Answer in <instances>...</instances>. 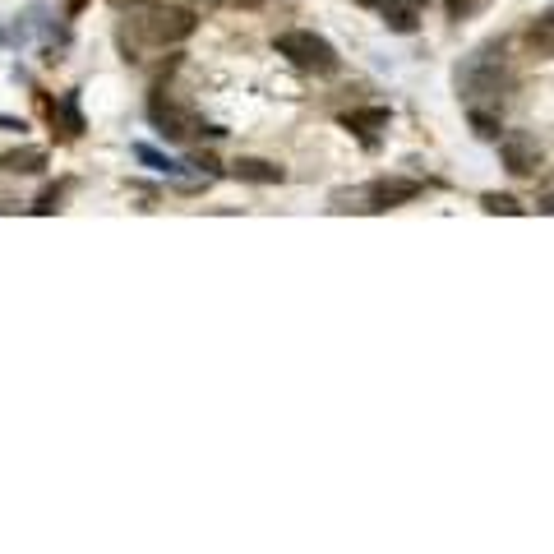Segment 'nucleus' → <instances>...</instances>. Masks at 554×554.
Returning <instances> with one entry per match:
<instances>
[{
	"instance_id": "9b49d317",
	"label": "nucleus",
	"mask_w": 554,
	"mask_h": 554,
	"mask_svg": "<svg viewBox=\"0 0 554 554\" xmlns=\"http://www.w3.org/2000/svg\"><path fill=\"white\" fill-rule=\"evenodd\" d=\"M51 125H65V134H79L84 130V116H79V107H74V97H65L61 107H51Z\"/></svg>"
},
{
	"instance_id": "f03ea898",
	"label": "nucleus",
	"mask_w": 554,
	"mask_h": 554,
	"mask_svg": "<svg viewBox=\"0 0 554 554\" xmlns=\"http://www.w3.org/2000/svg\"><path fill=\"white\" fill-rule=\"evenodd\" d=\"M130 28L139 42H148V47H171V42H185V37L199 28V19H194L185 5L148 0V5H139V10L130 14Z\"/></svg>"
},
{
	"instance_id": "aec40b11",
	"label": "nucleus",
	"mask_w": 554,
	"mask_h": 554,
	"mask_svg": "<svg viewBox=\"0 0 554 554\" xmlns=\"http://www.w3.org/2000/svg\"><path fill=\"white\" fill-rule=\"evenodd\" d=\"M361 5H374V0H361Z\"/></svg>"
},
{
	"instance_id": "f3484780",
	"label": "nucleus",
	"mask_w": 554,
	"mask_h": 554,
	"mask_svg": "<svg viewBox=\"0 0 554 554\" xmlns=\"http://www.w3.org/2000/svg\"><path fill=\"white\" fill-rule=\"evenodd\" d=\"M231 5H241V10H259V5H268V0H231Z\"/></svg>"
},
{
	"instance_id": "7ed1b4c3",
	"label": "nucleus",
	"mask_w": 554,
	"mask_h": 554,
	"mask_svg": "<svg viewBox=\"0 0 554 554\" xmlns=\"http://www.w3.org/2000/svg\"><path fill=\"white\" fill-rule=\"evenodd\" d=\"M273 47H277V56H287V61L305 74H338V65H342L333 42L310 33V28H287V33H277Z\"/></svg>"
},
{
	"instance_id": "0eeeda50",
	"label": "nucleus",
	"mask_w": 554,
	"mask_h": 554,
	"mask_svg": "<svg viewBox=\"0 0 554 554\" xmlns=\"http://www.w3.org/2000/svg\"><path fill=\"white\" fill-rule=\"evenodd\" d=\"M379 5H384V24L393 28V33H416L421 10L430 5V0H379Z\"/></svg>"
},
{
	"instance_id": "f8f14e48",
	"label": "nucleus",
	"mask_w": 554,
	"mask_h": 554,
	"mask_svg": "<svg viewBox=\"0 0 554 554\" xmlns=\"http://www.w3.org/2000/svg\"><path fill=\"white\" fill-rule=\"evenodd\" d=\"M481 208L485 213H508V217H522L527 213V204H518V199H513V194H481Z\"/></svg>"
},
{
	"instance_id": "4468645a",
	"label": "nucleus",
	"mask_w": 554,
	"mask_h": 554,
	"mask_svg": "<svg viewBox=\"0 0 554 554\" xmlns=\"http://www.w3.org/2000/svg\"><path fill=\"white\" fill-rule=\"evenodd\" d=\"M65 194H70V181H65V185H51V190H42V199H37V204H33V213H37V217L56 213V208L65 204Z\"/></svg>"
},
{
	"instance_id": "6ab92c4d",
	"label": "nucleus",
	"mask_w": 554,
	"mask_h": 554,
	"mask_svg": "<svg viewBox=\"0 0 554 554\" xmlns=\"http://www.w3.org/2000/svg\"><path fill=\"white\" fill-rule=\"evenodd\" d=\"M204 5H222V0H204Z\"/></svg>"
},
{
	"instance_id": "39448f33",
	"label": "nucleus",
	"mask_w": 554,
	"mask_h": 554,
	"mask_svg": "<svg viewBox=\"0 0 554 554\" xmlns=\"http://www.w3.org/2000/svg\"><path fill=\"white\" fill-rule=\"evenodd\" d=\"M499 157H504V167L513 171V176H536V167H541V144L522 130H508V134H499Z\"/></svg>"
},
{
	"instance_id": "6e6552de",
	"label": "nucleus",
	"mask_w": 554,
	"mask_h": 554,
	"mask_svg": "<svg viewBox=\"0 0 554 554\" xmlns=\"http://www.w3.org/2000/svg\"><path fill=\"white\" fill-rule=\"evenodd\" d=\"M231 176H236V181H250V185H277L282 181V167H273L264 157H236V162H231Z\"/></svg>"
},
{
	"instance_id": "2eb2a0df",
	"label": "nucleus",
	"mask_w": 554,
	"mask_h": 554,
	"mask_svg": "<svg viewBox=\"0 0 554 554\" xmlns=\"http://www.w3.org/2000/svg\"><path fill=\"white\" fill-rule=\"evenodd\" d=\"M485 5H490V0H448V19H476V14L485 10Z\"/></svg>"
},
{
	"instance_id": "20e7f679",
	"label": "nucleus",
	"mask_w": 554,
	"mask_h": 554,
	"mask_svg": "<svg viewBox=\"0 0 554 554\" xmlns=\"http://www.w3.org/2000/svg\"><path fill=\"white\" fill-rule=\"evenodd\" d=\"M148 121H153L157 134H162V139H171V144H185V139H194V134H213V139L222 134V130H213V125H199V116H194V111H185L162 84H157L153 97H148Z\"/></svg>"
},
{
	"instance_id": "1a4fd4ad",
	"label": "nucleus",
	"mask_w": 554,
	"mask_h": 554,
	"mask_svg": "<svg viewBox=\"0 0 554 554\" xmlns=\"http://www.w3.org/2000/svg\"><path fill=\"white\" fill-rule=\"evenodd\" d=\"M388 121H393V111H388V107H361V111H347V116H342V125H347V130H356V134L384 130Z\"/></svg>"
},
{
	"instance_id": "ddd939ff",
	"label": "nucleus",
	"mask_w": 554,
	"mask_h": 554,
	"mask_svg": "<svg viewBox=\"0 0 554 554\" xmlns=\"http://www.w3.org/2000/svg\"><path fill=\"white\" fill-rule=\"evenodd\" d=\"M471 125H476V134L481 139H499V111H485V107H467Z\"/></svg>"
},
{
	"instance_id": "9d476101",
	"label": "nucleus",
	"mask_w": 554,
	"mask_h": 554,
	"mask_svg": "<svg viewBox=\"0 0 554 554\" xmlns=\"http://www.w3.org/2000/svg\"><path fill=\"white\" fill-rule=\"evenodd\" d=\"M47 167V153L42 148H19V153L0 157V171H19V176H33V171Z\"/></svg>"
},
{
	"instance_id": "423d86ee",
	"label": "nucleus",
	"mask_w": 554,
	"mask_h": 554,
	"mask_svg": "<svg viewBox=\"0 0 554 554\" xmlns=\"http://www.w3.org/2000/svg\"><path fill=\"white\" fill-rule=\"evenodd\" d=\"M421 190H425L421 181H402V176H393V181H370L361 190V199H365L361 208H370V213H384V208H398V204L421 199Z\"/></svg>"
},
{
	"instance_id": "a211bd4d",
	"label": "nucleus",
	"mask_w": 554,
	"mask_h": 554,
	"mask_svg": "<svg viewBox=\"0 0 554 554\" xmlns=\"http://www.w3.org/2000/svg\"><path fill=\"white\" fill-rule=\"evenodd\" d=\"M541 24H545V28H550V33H554V10H550V14H545V19H541Z\"/></svg>"
},
{
	"instance_id": "f257e3e1",
	"label": "nucleus",
	"mask_w": 554,
	"mask_h": 554,
	"mask_svg": "<svg viewBox=\"0 0 554 554\" xmlns=\"http://www.w3.org/2000/svg\"><path fill=\"white\" fill-rule=\"evenodd\" d=\"M458 93L467 97V107H485L490 102L499 111L508 97L518 93V74H513V65L499 51H476L458 70Z\"/></svg>"
},
{
	"instance_id": "dca6fc26",
	"label": "nucleus",
	"mask_w": 554,
	"mask_h": 554,
	"mask_svg": "<svg viewBox=\"0 0 554 554\" xmlns=\"http://www.w3.org/2000/svg\"><path fill=\"white\" fill-rule=\"evenodd\" d=\"M134 157H139V162H148V167H157V171H176V162H171V157H162L157 148H148V144H134Z\"/></svg>"
}]
</instances>
